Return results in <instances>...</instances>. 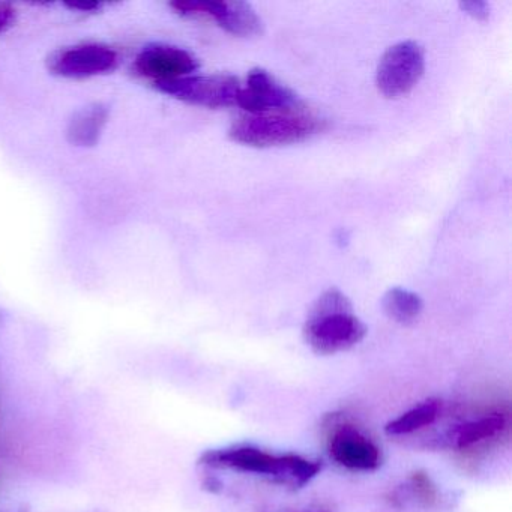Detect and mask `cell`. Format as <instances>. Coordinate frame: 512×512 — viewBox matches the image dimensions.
<instances>
[{
	"mask_svg": "<svg viewBox=\"0 0 512 512\" xmlns=\"http://www.w3.org/2000/svg\"><path fill=\"white\" fill-rule=\"evenodd\" d=\"M367 334L364 323L352 313L349 299L340 290L323 293L305 323L304 337L319 355H335L352 349Z\"/></svg>",
	"mask_w": 512,
	"mask_h": 512,
	"instance_id": "1",
	"label": "cell"
},
{
	"mask_svg": "<svg viewBox=\"0 0 512 512\" xmlns=\"http://www.w3.org/2000/svg\"><path fill=\"white\" fill-rule=\"evenodd\" d=\"M205 461L212 467L268 476L292 487H304L322 470L319 461H311L296 454H272L254 446H233L208 452Z\"/></svg>",
	"mask_w": 512,
	"mask_h": 512,
	"instance_id": "2",
	"label": "cell"
},
{
	"mask_svg": "<svg viewBox=\"0 0 512 512\" xmlns=\"http://www.w3.org/2000/svg\"><path fill=\"white\" fill-rule=\"evenodd\" d=\"M325 122L305 113H269L238 119L230 128V139L254 148L290 145L316 136Z\"/></svg>",
	"mask_w": 512,
	"mask_h": 512,
	"instance_id": "3",
	"label": "cell"
},
{
	"mask_svg": "<svg viewBox=\"0 0 512 512\" xmlns=\"http://www.w3.org/2000/svg\"><path fill=\"white\" fill-rule=\"evenodd\" d=\"M155 88L176 100L208 109L236 106L241 92L238 79L227 74L182 77L172 82L157 83Z\"/></svg>",
	"mask_w": 512,
	"mask_h": 512,
	"instance_id": "4",
	"label": "cell"
},
{
	"mask_svg": "<svg viewBox=\"0 0 512 512\" xmlns=\"http://www.w3.org/2000/svg\"><path fill=\"white\" fill-rule=\"evenodd\" d=\"M425 70L424 50L412 41L395 44L383 55L377 68L376 83L386 98L409 94Z\"/></svg>",
	"mask_w": 512,
	"mask_h": 512,
	"instance_id": "5",
	"label": "cell"
},
{
	"mask_svg": "<svg viewBox=\"0 0 512 512\" xmlns=\"http://www.w3.org/2000/svg\"><path fill=\"white\" fill-rule=\"evenodd\" d=\"M236 106L250 115L269 113H299L301 101L286 86L280 85L268 71H250L247 85L241 88Z\"/></svg>",
	"mask_w": 512,
	"mask_h": 512,
	"instance_id": "6",
	"label": "cell"
},
{
	"mask_svg": "<svg viewBox=\"0 0 512 512\" xmlns=\"http://www.w3.org/2000/svg\"><path fill=\"white\" fill-rule=\"evenodd\" d=\"M328 452L338 466L355 472H373L382 464L379 446L353 424L332 427Z\"/></svg>",
	"mask_w": 512,
	"mask_h": 512,
	"instance_id": "7",
	"label": "cell"
},
{
	"mask_svg": "<svg viewBox=\"0 0 512 512\" xmlns=\"http://www.w3.org/2000/svg\"><path fill=\"white\" fill-rule=\"evenodd\" d=\"M197 68L199 62L190 52L170 44L146 46L133 62L134 73L154 85L193 76Z\"/></svg>",
	"mask_w": 512,
	"mask_h": 512,
	"instance_id": "8",
	"label": "cell"
},
{
	"mask_svg": "<svg viewBox=\"0 0 512 512\" xmlns=\"http://www.w3.org/2000/svg\"><path fill=\"white\" fill-rule=\"evenodd\" d=\"M119 56L106 44L85 43L61 50L52 59V71L67 79H89L113 73Z\"/></svg>",
	"mask_w": 512,
	"mask_h": 512,
	"instance_id": "9",
	"label": "cell"
},
{
	"mask_svg": "<svg viewBox=\"0 0 512 512\" xmlns=\"http://www.w3.org/2000/svg\"><path fill=\"white\" fill-rule=\"evenodd\" d=\"M188 17H209L224 31L235 37H256L262 32V20L245 2L229 0H188L185 4Z\"/></svg>",
	"mask_w": 512,
	"mask_h": 512,
	"instance_id": "10",
	"label": "cell"
},
{
	"mask_svg": "<svg viewBox=\"0 0 512 512\" xmlns=\"http://www.w3.org/2000/svg\"><path fill=\"white\" fill-rule=\"evenodd\" d=\"M509 416L502 412L485 413L449 430L448 440L458 451H472L493 442L508 430Z\"/></svg>",
	"mask_w": 512,
	"mask_h": 512,
	"instance_id": "11",
	"label": "cell"
},
{
	"mask_svg": "<svg viewBox=\"0 0 512 512\" xmlns=\"http://www.w3.org/2000/svg\"><path fill=\"white\" fill-rule=\"evenodd\" d=\"M109 121V110L101 104L80 109L68 125V137L77 146H94Z\"/></svg>",
	"mask_w": 512,
	"mask_h": 512,
	"instance_id": "12",
	"label": "cell"
},
{
	"mask_svg": "<svg viewBox=\"0 0 512 512\" xmlns=\"http://www.w3.org/2000/svg\"><path fill=\"white\" fill-rule=\"evenodd\" d=\"M440 413H442V403L439 400L424 401L389 422L386 425V433L391 436H409L433 425L440 418Z\"/></svg>",
	"mask_w": 512,
	"mask_h": 512,
	"instance_id": "13",
	"label": "cell"
},
{
	"mask_svg": "<svg viewBox=\"0 0 512 512\" xmlns=\"http://www.w3.org/2000/svg\"><path fill=\"white\" fill-rule=\"evenodd\" d=\"M382 307L389 319L400 325H412L421 316L424 305L416 293L394 287L383 296Z\"/></svg>",
	"mask_w": 512,
	"mask_h": 512,
	"instance_id": "14",
	"label": "cell"
},
{
	"mask_svg": "<svg viewBox=\"0 0 512 512\" xmlns=\"http://www.w3.org/2000/svg\"><path fill=\"white\" fill-rule=\"evenodd\" d=\"M460 7L464 13L476 20H487L490 16V5L484 0H466V2H461Z\"/></svg>",
	"mask_w": 512,
	"mask_h": 512,
	"instance_id": "15",
	"label": "cell"
}]
</instances>
